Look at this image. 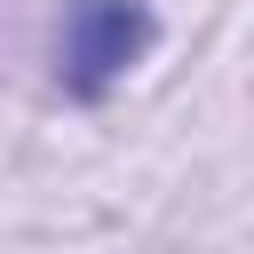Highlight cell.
<instances>
[{
    "label": "cell",
    "mask_w": 254,
    "mask_h": 254,
    "mask_svg": "<svg viewBox=\"0 0 254 254\" xmlns=\"http://www.w3.org/2000/svg\"><path fill=\"white\" fill-rule=\"evenodd\" d=\"M159 40V16L143 0H71L56 40V87L71 103H103Z\"/></svg>",
    "instance_id": "cell-1"
}]
</instances>
